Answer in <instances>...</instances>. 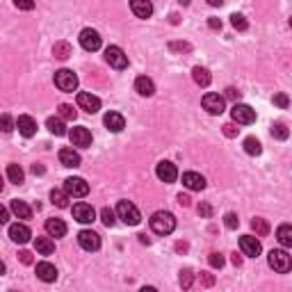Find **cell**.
Returning a JSON list of instances; mask_svg holds the SVG:
<instances>
[{
    "label": "cell",
    "instance_id": "6da1fadb",
    "mask_svg": "<svg viewBox=\"0 0 292 292\" xmlns=\"http://www.w3.org/2000/svg\"><path fill=\"white\" fill-rule=\"evenodd\" d=\"M148 224H151L153 233H157V235H169V233H173V228H176V217L167 210H160V212H153Z\"/></svg>",
    "mask_w": 292,
    "mask_h": 292
},
{
    "label": "cell",
    "instance_id": "7a4b0ae2",
    "mask_svg": "<svg viewBox=\"0 0 292 292\" xmlns=\"http://www.w3.org/2000/svg\"><path fill=\"white\" fill-rule=\"evenodd\" d=\"M114 212H117V217H119L124 224H128V226H137V224L142 222L140 210H137V206L135 203H130V201H119Z\"/></svg>",
    "mask_w": 292,
    "mask_h": 292
},
{
    "label": "cell",
    "instance_id": "3957f363",
    "mask_svg": "<svg viewBox=\"0 0 292 292\" xmlns=\"http://www.w3.org/2000/svg\"><path fill=\"white\" fill-rule=\"evenodd\" d=\"M267 263H270V267L274 272H279V274H286L292 267V260H290L286 249H272L270 256H267Z\"/></svg>",
    "mask_w": 292,
    "mask_h": 292
},
{
    "label": "cell",
    "instance_id": "277c9868",
    "mask_svg": "<svg viewBox=\"0 0 292 292\" xmlns=\"http://www.w3.org/2000/svg\"><path fill=\"white\" fill-rule=\"evenodd\" d=\"M55 87L62 92H76L78 89V76L69 69L55 71Z\"/></svg>",
    "mask_w": 292,
    "mask_h": 292
},
{
    "label": "cell",
    "instance_id": "5b68a950",
    "mask_svg": "<svg viewBox=\"0 0 292 292\" xmlns=\"http://www.w3.org/2000/svg\"><path fill=\"white\" fill-rule=\"evenodd\" d=\"M231 117L235 124H244V126H249L256 121V110H251L249 105H244V103H235L231 110Z\"/></svg>",
    "mask_w": 292,
    "mask_h": 292
},
{
    "label": "cell",
    "instance_id": "8992f818",
    "mask_svg": "<svg viewBox=\"0 0 292 292\" xmlns=\"http://www.w3.org/2000/svg\"><path fill=\"white\" fill-rule=\"evenodd\" d=\"M201 105H203V110H206L208 114H222L224 108H226V98L219 96V94H215V92H210V94L203 96Z\"/></svg>",
    "mask_w": 292,
    "mask_h": 292
},
{
    "label": "cell",
    "instance_id": "52a82bcc",
    "mask_svg": "<svg viewBox=\"0 0 292 292\" xmlns=\"http://www.w3.org/2000/svg\"><path fill=\"white\" fill-rule=\"evenodd\" d=\"M105 60H108L110 66H114V69H119V71L128 66V55H126L119 46H108V48H105Z\"/></svg>",
    "mask_w": 292,
    "mask_h": 292
},
{
    "label": "cell",
    "instance_id": "ba28073f",
    "mask_svg": "<svg viewBox=\"0 0 292 292\" xmlns=\"http://www.w3.org/2000/svg\"><path fill=\"white\" fill-rule=\"evenodd\" d=\"M101 34L96 32V30H92V27H85L80 32V46L85 50H89V53H94V50L101 48Z\"/></svg>",
    "mask_w": 292,
    "mask_h": 292
},
{
    "label": "cell",
    "instance_id": "9c48e42d",
    "mask_svg": "<svg viewBox=\"0 0 292 292\" xmlns=\"http://www.w3.org/2000/svg\"><path fill=\"white\" fill-rule=\"evenodd\" d=\"M64 192L69 196H76V199H82V196L89 194V185L82 178H66L64 180Z\"/></svg>",
    "mask_w": 292,
    "mask_h": 292
},
{
    "label": "cell",
    "instance_id": "30bf717a",
    "mask_svg": "<svg viewBox=\"0 0 292 292\" xmlns=\"http://www.w3.org/2000/svg\"><path fill=\"white\" fill-rule=\"evenodd\" d=\"M78 108L85 110L87 114H96L98 110H101V98L89 94V92H80L78 94Z\"/></svg>",
    "mask_w": 292,
    "mask_h": 292
},
{
    "label": "cell",
    "instance_id": "8fae6325",
    "mask_svg": "<svg viewBox=\"0 0 292 292\" xmlns=\"http://www.w3.org/2000/svg\"><path fill=\"white\" fill-rule=\"evenodd\" d=\"M78 244L85 251H98L101 249V235L94 231H80L78 233Z\"/></svg>",
    "mask_w": 292,
    "mask_h": 292
},
{
    "label": "cell",
    "instance_id": "7c38bea8",
    "mask_svg": "<svg viewBox=\"0 0 292 292\" xmlns=\"http://www.w3.org/2000/svg\"><path fill=\"white\" fill-rule=\"evenodd\" d=\"M155 176L162 180V183H173V180L178 178V169H176L173 162L162 160V162H157V167H155Z\"/></svg>",
    "mask_w": 292,
    "mask_h": 292
},
{
    "label": "cell",
    "instance_id": "4fadbf2b",
    "mask_svg": "<svg viewBox=\"0 0 292 292\" xmlns=\"http://www.w3.org/2000/svg\"><path fill=\"white\" fill-rule=\"evenodd\" d=\"M240 249H242L244 256H249V258H258L263 247H260V240H256L254 235H242L240 238Z\"/></svg>",
    "mask_w": 292,
    "mask_h": 292
},
{
    "label": "cell",
    "instance_id": "5bb4252c",
    "mask_svg": "<svg viewBox=\"0 0 292 292\" xmlns=\"http://www.w3.org/2000/svg\"><path fill=\"white\" fill-rule=\"evenodd\" d=\"M73 219L80 224H92L96 219V212H94V208L89 203H76L73 206Z\"/></svg>",
    "mask_w": 292,
    "mask_h": 292
},
{
    "label": "cell",
    "instance_id": "9a60e30c",
    "mask_svg": "<svg viewBox=\"0 0 292 292\" xmlns=\"http://www.w3.org/2000/svg\"><path fill=\"white\" fill-rule=\"evenodd\" d=\"M71 142H73V146H80V148H87V146H92V133L85 128V126H78V128H73L69 133Z\"/></svg>",
    "mask_w": 292,
    "mask_h": 292
},
{
    "label": "cell",
    "instance_id": "2e32d148",
    "mask_svg": "<svg viewBox=\"0 0 292 292\" xmlns=\"http://www.w3.org/2000/svg\"><path fill=\"white\" fill-rule=\"evenodd\" d=\"M183 185L187 189H192V192H201V189L206 187V178L196 171H185L183 173Z\"/></svg>",
    "mask_w": 292,
    "mask_h": 292
},
{
    "label": "cell",
    "instance_id": "e0dca14e",
    "mask_svg": "<svg viewBox=\"0 0 292 292\" xmlns=\"http://www.w3.org/2000/svg\"><path fill=\"white\" fill-rule=\"evenodd\" d=\"M9 238L14 240L16 244H25V242H30L32 233H30V228H27L25 224H11L9 226Z\"/></svg>",
    "mask_w": 292,
    "mask_h": 292
},
{
    "label": "cell",
    "instance_id": "ac0fdd59",
    "mask_svg": "<svg viewBox=\"0 0 292 292\" xmlns=\"http://www.w3.org/2000/svg\"><path fill=\"white\" fill-rule=\"evenodd\" d=\"M130 9L137 18H151L153 14V5L151 0H130Z\"/></svg>",
    "mask_w": 292,
    "mask_h": 292
},
{
    "label": "cell",
    "instance_id": "d6986e66",
    "mask_svg": "<svg viewBox=\"0 0 292 292\" xmlns=\"http://www.w3.org/2000/svg\"><path fill=\"white\" fill-rule=\"evenodd\" d=\"M16 128L23 137H32L34 133H37V121H34L32 117H27V114H21L16 119Z\"/></svg>",
    "mask_w": 292,
    "mask_h": 292
},
{
    "label": "cell",
    "instance_id": "ffe728a7",
    "mask_svg": "<svg viewBox=\"0 0 292 292\" xmlns=\"http://www.w3.org/2000/svg\"><path fill=\"white\" fill-rule=\"evenodd\" d=\"M105 128L110 130V133H121V130L126 128V119L121 117L119 112H108L105 114V119H103Z\"/></svg>",
    "mask_w": 292,
    "mask_h": 292
},
{
    "label": "cell",
    "instance_id": "44dd1931",
    "mask_svg": "<svg viewBox=\"0 0 292 292\" xmlns=\"http://www.w3.org/2000/svg\"><path fill=\"white\" fill-rule=\"evenodd\" d=\"M37 279H41L43 283H53L57 279V270L50 263H37Z\"/></svg>",
    "mask_w": 292,
    "mask_h": 292
},
{
    "label": "cell",
    "instance_id": "7402d4cb",
    "mask_svg": "<svg viewBox=\"0 0 292 292\" xmlns=\"http://www.w3.org/2000/svg\"><path fill=\"white\" fill-rule=\"evenodd\" d=\"M135 92L140 94V96H153V94H155V85H153L151 78L140 76L135 80Z\"/></svg>",
    "mask_w": 292,
    "mask_h": 292
},
{
    "label": "cell",
    "instance_id": "603a6c76",
    "mask_svg": "<svg viewBox=\"0 0 292 292\" xmlns=\"http://www.w3.org/2000/svg\"><path fill=\"white\" fill-rule=\"evenodd\" d=\"M60 162L64 164V167L76 169V167H80V155H78L73 148H62L60 151Z\"/></svg>",
    "mask_w": 292,
    "mask_h": 292
},
{
    "label": "cell",
    "instance_id": "cb8c5ba5",
    "mask_svg": "<svg viewBox=\"0 0 292 292\" xmlns=\"http://www.w3.org/2000/svg\"><path fill=\"white\" fill-rule=\"evenodd\" d=\"M46 233L50 238H64L66 235V224L62 219H48L46 222Z\"/></svg>",
    "mask_w": 292,
    "mask_h": 292
},
{
    "label": "cell",
    "instance_id": "d4e9b609",
    "mask_svg": "<svg viewBox=\"0 0 292 292\" xmlns=\"http://www.w3.org/2000/svg\"><path fill=\"white\" fill-rule=\"evenodd\" d=\"M9 210L14 212V215L18 217V219H30V217H32V208L27 206L25 201H18V199H14V201H11Z\"/></svg>",
    "mask_w": 292,
    "mask_h": 292
},
{
    "label": "cell",
    "instance_id": "484cf974",
    "mask_svg": "<svg viewBox=\"0 0 292 292\" xmlns=\"http://www.w3.org/2000/svg\"><path fill=\"white\" fill-rule=\"evenodd\" d=\"M276 238H279V242H281L283 249H290L292 247V226L290 224H281L279 231H276Z\"/></svg>",
    "mask_w": 292,
    "mask_h": 292
},
{
    "label": "cell",
    "instance_id": "4316f807",
    "mask_svg": "<svg viewBox=\"0 0 292 292\" xmlns=\"http://www.w3.org/2000/svg\"><path fill=\"white\" fill-rule=\"evenodd\" d=\"M34 249L39 251L41 256H50V254H55V242H53V238H37L34 240Z\"/></svg>",
    "mask_w": 292,
    "mask_h": 292
},
{
    "label": "cell",
    "instance_id": "83f0119b",
    "mask_svg": "<svg viewBox=\"0 0 292 292\" xmlns=\"http://www.w3.org/2000/svg\"><path fill=\"white\" fill-rule=\"evenodd\" d=\"M192 78H194V82L199 87H208L210 85V80H212L210 71L203 69V66H194V69H192Z\"/></svg>",
    "mask_w": 292,
    "mask_h": 292
},
{
    "label": "cell",
    "instance_id": "f1b7e54d",
    "mask_svg": "<svg viewBox=\"0 0 292 292\" xmlns=\"http://www.w3.org/2000/svg\"><path fill=\"white\" fill-rule=\"evenodd\" d=\"M46 128H48L53 135H57V137L66 135V126H64V121H62V117H50V119L46 121Z\"/></svg>",
    "mask_w": 292,
    "mask_h": 292
},
{
    "label": "cell",
    "instance_id": "f546056e",
    "mask_svg": "<svg viewBox=\"0 0 292 292\" xmlns=\"http://www.w3.org/2000/svg\"><path fill=\"white\" fill-rule=\"evenodd\" d=\"M251 228L256 231L258 238H265L267 233H270V224H267V219H263V217H254V219H251Z\"/></svg>",
    "mask_w": 292,
    "mask_h": 292
},
{
    "label": "cell",
    "instance_id": "4dcf8cb0",
    "mask_svg": "<svg viewBox=\"0 0 292 292\" xmlns=\"http://www.w3.org/2000/svg\"><path fill=\"white\" fill-rule=\"evenodd\" d=\"M7 178L14 185H21L23 180H25V173H23V169L18 167V164H9V167H7Z\"/></svg>",
    "mask_w": 292,
    "mask_h": 292
},
{
    "label": "cell",
    "instance_id": "1f68e13d",
    "mask_svg": "<svg viewBox=\"0 0 292 292\" xmlns=\"http://www.w3.org/2000/svg\"><path fill=\"white\" fill-rule=\"evenodd\" d=\"M50 201H53V206H57V208H66L69 206V194L62 192V189H53V192H50Z\"/></svg>",
    "mask_w": 292,
    "mask_h": 292
},
{
    "label": "cell",
    "instance_id": "d6a6232c",
    "mask_svg": "<svg viewBox=\"0 0 292 292\" xmlns=\"http://www.w3.org/2000/svg\"><path fill=\"white\" fill-rule=\"evenodd\" d=\"M244 151L249 153V155H260V153H263V146H260V142L256 140V137H247V140H244Z\"/></svg>",
    "mask_w": 292,
    "mask_h": 292
},
{
    "label": "cell",
    "instance_id": "836d02e7",
    "mask_svg": "<svg viewBox=\"0 0 292 292\" xmlns=\"http://www.w3.org/2000/svg\"><path fill=\"white\" fill-rule=\"evenodd\" d=\"M53 55L57 57V60H66V57L71 55V46L66 41H57L53 46Z\"/></svg>",
    "mask_w": 292,
    "mask_h": 292
},
{
    "label": "cell",
    "instance_id": "e575fe53",
    "mask_svg": "<svg viewBox=\"0 0 292 292\" xmlns=\"http://www.w3.org/2000/svg\"><path fill=\"white\" fill-rule=\"evenodd\" d=\"M272 135H274L276 140H288V137H290V130H288L286 124H274L272 126Z\"/></svg>",
    "mask_w": 292,
    "mask_h": 292
},
{
    "label": "cell",
    "instance_id": "d590c367",
    "mask_svg": "<svg viewBox=\"0 0 292 292\" xmlns=\"http://www.w3.org/2000/svg\"><path fill=\"white\" fill-rule=\"evenodd\" d=\"M14 128H16V121L11 119L9 114H0V130L2 133H11Z\"/></svg>",
    "mask_w": 292,
    "mask_h": 292
},
{
    "label": "cell",
    "instance_id": "8d00e7d4",
    "mask_svg": "<svg viewBox=\"0 0 292 292\" xmlns=\"http://www.w3.org/2000/svg\"><path fill=\"white\" fill-rule=\"evenodd\" d=\"M60 117H62V119H66V121H73V119L78 117V112L73 110V105L62 103V105H60Z\"/></svg>",
    "mask_w": 292,
    "mask_h": 292
},
{
    "label": "cell",
    "instance_id": "74e56055",
    "mask_svg": "<svg viewBox=\"0 0 292 292\" xmlns=\"http://www.w3.org/2000/svg\"><path fill=\"white\" fill-rule=\"evenodd\" d=\"M231 25L235 27V30H240V32H244V30L249 27V23H247V18H244L242 14H233V16H231Z\"/></svg>",
    "mask_w": 292,
    "mask_h": 292
},
{
    "label": "cell",
    "instance_id": "f35d334b",
    "mask_svg": "<svg viewBox=\"0 0 292 292\" xmlns=\"http://www.w3.org/2000/svg\"><path fill=\"white\" fill-rule=\"evenodd\" d=\"M101 219H103L105 226H114V224H117V212L110 210V208H103V210H101Z\"/></svg>",
    "mask_w": 292,
    "mask_h": 292
},
{
    "label": "cell",
    "instance_id": "ab89813d",
    "mask_svg": "<svg viewBox=\"0 0 292 292\" xmlns=\"http://www.w3.org/2000/svg\"><path fill=\"white\" fill-rule=\"evenodd\" d=\"M178 281H180V286H183L185 290H189V288H192V281H194V276H192V272H189V270H183V272H180Z\"/></svg>",
    "mask_w": 292,
    "mask_h": 292
},
{
    "label": "cell",
    "instance_id": "60d3db41",
    "mask_svg": "<svg viewBox=\"0 0 292 292\" xmlns=\"http://www.w3.org/2000/svg\"><path fill=\"white\" fill-rule=\"evenodd\" d=\"M208 263H210V267H215V270H222L224 267V256L222 254H210L208 256Z\"/></svg>",
    "mask_w": 292,
    "mask_h": 292
},
{
    "label": "cell",
    "instance_id": "b9f144b4",
    "mask_svg": "<svg viewBox=\"0 0 292 292\" xmlns=\"http://www.w3.org/2000/svg\"><path fill=\"white\" fill-rule=\"evenodd\" d=\"M224 224H226V228H238L240 226V219L235 212H226V217H224Z\"/></svg>",
    "mask_w": 292,
    "mask_h": 292
},
{
    "label": "cell",
    "instance_id": "7bdbcfd3",
    "mask_svg": "<svg viewBox=\"0 0 292 292\" xmlns=\"http://www.w3.org/2000/svg\"><path fill=\"white\" fill-rule=\"evenodd\" d=\"M14 5L23 11H30V9H34V0H14Z\"/></svg>",
    "mask_w": 292,
    "mask_h": 292
},
{
    "label": "cell",
    "instance_id": "ee69618b",
    "mask_svg": "<svg viewBox=\"0 0 292 292\" xmlns=\"http://www.w3.org/2000/svg\"><path fill=\"white\" fill-rule=\"evenodd\" d=\"M274 105H279V108L286 110L288 105H290V98H288L286 94H276V96H274Z\"/></svg>",
    "mask_w": 292,
    "mask_h": 292
},
{
    "label": "cell",
    "instance_id": "f6af8a7d",
    "mask_svg": "<svg viewBox=\"0 0 292 292\" xmlns=\"http://www.w3.org/2000/svg\"><path fill=\"white\" fill-rule=\"evenodd\" d=\"M199 279H201V283H203L206 288L215 286V276H212V274H208V272H201V276H199Z\"/></svg>",
    "mask_w": 292,
    "mask_h": 292
},
{
    "label": "cell",
    "instance_id": "bcb514c9",
    "mask_svg": "<svg viewBox=\"0 0 292 292\" xmlns=\"http://www.w3.org/2000/svg\"><path fill=\"white\" fill-rule=\"evenodd\" d=\"M18 258H21L23 265H32V254H30V251H21V254H18Z\"/></svg>",
    "mask_w": 292,
    "mask_h": 292
},
{
    "label": "cell",
    "instance_id": "7dc6e473",
    "mask_svg": "<svg viewBox=\"0 0 292 292\" xmlns=\"http://www.w3.org/2000/svg\"><path fill=\"white\" fill-rule=\"evenodd\" d=\"M224 135H226V137H235V135H238V128H235L233 124H226V126H224Z\"/></svg>",
    "mask_w": 292,
    "mask_h": 292
},
{
    "label": "cell",
    "instance_id": "c3c4849f",
    "mask_svg": "<svg viewBox=\"0 0 292 292\" xmlns=\"http://www.w3.org/2000/svg\"><path fill=\"white\" fill-rule=\"evenodd\" d=\"M7 222H9V210H7L5 206H0V226L7 224Z\"/></svg>",
    "mask_w": 292,
    "mask_h": 292
},
{
    "label": "cell",
    "instance_id": "681fc988",
    "mask_svg": "<svg viewBox=\"0 0 292 292\" xmlns=\"http://www.w3.org/2000/svg\"><path fill=\"white\" fill-rule=\"evenodd\" d=\"M199 215L201 217H210L212 215V208L208 206V203H201V206H199Z\"/></svg>",
    "mask_w": 292,
    "mask_h": 292
},
{
    "label": "cell",
    "instance_id": "f907efd6",
    "mask_svg": "<svg viewBox=\"0 0 292 292\" xmlns=\"http://www.w3.org/2000/svg\"><path fill=\"white\" fill-rule=\"evenodd\" d=\"M169 48H171V50H189V43H180V41H173V43H169Z\"/></svg>",
    "mask_w": 292,
    "mask_h": 292
},
{
    "label": "cell",
    "instance_id": "816d5d0a",
    "mask_svg": "<svg viewBox=\"0 0 292 292\" xmlns=\"http://www.w3.org/2000/svg\"><path fill=\"white\" fill-rule=\"evenodd\" d=\"M226 98H231V101H238L240 92H238V89H233V87H228V89H226Z\"/></svg>",
    "mask_w": 292,
    "mask_h": 292
},
{
    "label": "cell",
    "instance_id": "f5cc1de1",
    "mask_svg": "<svg viewBox=\"0 0 292 292\" xmlns=\"http://www.w3.org/2000/svg\"><path fill=\"white\" fill-rule=\"evenodd\" d=\"M176 199H178V203H180V206H183V208H187L189 203H192V199H189L187 194H178V196H176Z\"/></svg>",
    "mask_w": 292,
    "mask_h": 292
},
{
    "label": "cell",
    "instance_id": "db71d44e",
    "mask_svg": "<svg viewBox=\"0 0 292 292\" xmlns=\"http://www.w3.org/2000/svg\"><path fill=\"white\" fill-rule=\"evenodd\" d=\"M208 25H210V30H222V21H219V18H210Z\"/></svg>",
    "mask_w": 292,
    "mask_h": 292
},
{
    "label": "cell",
    "instance_id": "11a10c76",
    "mask_svg": "<svg viewBox=\"0 0 292 292\" xmlns=\"http://www.w3.org/2000/svg\"><path fill=\"white\" fill-rule=\"evenodd\" d=\"M43 171H46V169H43L41 164H32V173H34V176H37V173H39V176H41Z\"/></svg>",
    "mask_w": 292,
    "mask_h": 292
},
{
    "label": "cell",
    "instance_id": "9f6ffc18",
    "mask_svg": "<svg viewBox=\"0 0 292 292\" xmlns=\"http://www.w3.org/2000/svg\"><path fill=\"white\" fill-rule=\"evenodd\" d=\"M231 260H233V265H235V267H240V265H242V258H240L238 254H233V258H231Z\"/></svg>",
    "mask_w": 292,
    "mask_h": 292
},
{
    "label": "cell",
    "instance_id": "6f0895ef",
    "mask_svg": "<svg viewBox=\"0 0 292 292\" xmlns=\"http://www.w3.org/2000/svg\"><path fill=\"white\" fill-rule=\"evenodd\" d=\"M208 5H210V7H222L224 0H208Z\"/></svg>",
    "mask_w": 292,
    "mask_h": 292
},
{
    "label": "cell",
    "instance_id": "680465c9",
    "mask_svg": "<svg viewBox=\"0 0 292 292\" xmlns=\"http://www.w3.org/2000/svg\"><path fill=\"white\" fill-rule=\"evenodd\" d=\"M176 249H178V251H185V249H187V244H185V242H178V244H176Z\"/></svg>",
    "mask_w": 292,
    "mask_h": 292
},
{
    "label": "cell",
    "instance_id": "91938a15",
    "mask_svg": "<svg viewBox=\"0 0 292 292\" xmlns=\"http://www.w3.org/2000/svg\"><path fill=\"white\" fill-rule=\"evenodd\" d=\"M137 238H140V242H142V244H148V238H146L144 233H142V235H137Z\"/></svg>",
    "mask_w": 292,
    "mask_h": 292
},
{
    "label": "cell",
    "instance_id": "94428289",
    "mask_svg": "<svg viewBox=\"0 0 292 292\" xmlns=\"http://www.w3.org/2000/svg\"><path fill=\"white\" fill-rule=\"evenodd\" d=\"M5 274V263H2V260H0V276Z\"/></svg>",
    "mask_w": 292,
    "mask_h": 292
},
{
    "label": "cell",
    "instance_id": "6125c7cd",
    "mask_svg": "<svg viewBox=\"0 0 292 292\" xmlns=\"http://www.w3.org/2000/svg\"><path fill=\"white\" fill-rule=\"evenodd\" d=\"M2 187H5V183H2V178H0V192H2Z\"/></svg>",
    "mask_w": 292,
    "mask_h": 292
}]
</instances>
